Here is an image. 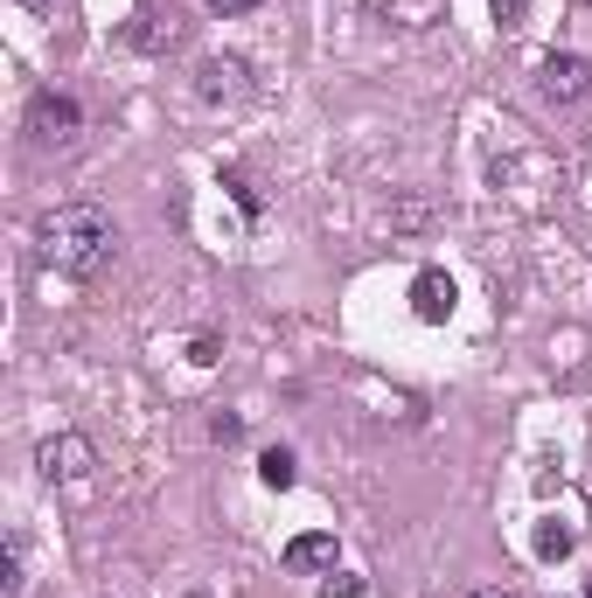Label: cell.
<instances>
[{
    "label": "cell",
    "instance_id": "1",
    "mask_svg": "<svg viewBox=\"0 0 592 598\" xmlns=\"http://www.w3.org/2000/svg\"><path fill=\"white\" fill-rule=\"evenodd\" d=\"M36 251L42 265H57L63 278H98L119 257V223L98 202H63L36 223Z\"/></svg>",
    "mask_w": 592,
    "mask_h": 598
},
{
    "label": "cell",
    "instance_id": "2",
    "mask_svg": "<svg viewBox=\"0 0 592 598\" xmlns=\"http://www.w3.org/2000/svg\"><path fill=\"white\" fill-rule=\"evenodd\" d=\"M29 133H36V146H77V133H84L77 98L70 91H36L29 98Z\"/></svg>",
    "mask_w": 592,
    "mask_h": 598
},
{
    "label": "cell",
    "instance_id": "3",
    "mask_svg": "<svg viewBox=\"0 0 592 598\" xmlns=\"http://www.w3.org/2000/svg\"><path fill=\"white\" fill-rule=\"evenodd\" d=\"M585 91H592V63L572 57V49H558V57L536 63V98H544V105H579Z\"/></svg>",
    "mask_w": 592,
    "mask_h": 598
},
{
    "label": "cell",
    "instance_id": "4",
    "mask_svg": "<svg viewBox=\"0 0 592 598\" xmlns=\"http://www.w3.org/2000/svg\"><path fill=\"white\" fill-rule=\"evenodd\" d=\"M36 466H42V480H91L98 453H91L84 432H57V438H42V446H36Z\"/></svg>",
    "mask_w": 592,
    "mask_h": 598
},
{
    "label": "cell",
    "instance_id": "5",
    "mask_svg": "<svg viewBox=\"0 0 592 598\" xmlns=\"http://www.w3.org/2000/svg\"><path fill=\"white\" fill-rule=\"evenodd\" d=\"M244 77H251V63H244V57H210V63L195 70V91L210 98V105H238V98L251 91Z\"/></svg>",
    "mask_w": 592,
    "mask_h": 598
},
{
    "label": "cell",
    "instance_id": "6",
    "mask_svg": "<svg viewBox=\"0 0 592 598\" xmlns=\"http://www.w3.org/2000/svg\"><path fill=\"white\" fill-rule=\"evenodd\" d=\"M411 314H419L425 327H440L453 314V278L446 272H419V278H411Z\"/></svg>",
    "mask_w": 592,
    "mask_h": 598
},
{
    "label": "cell",
    "instance_id": "7",
    "mask_svg": "<svg viewBox=\"0 0 592 598\" xmlns=\"http://www.w3.org/2000/svg\"><path fill=\"white\" fill-rule=\"evenodd\" d=\"M334 557H342V550H334L328 529H307V536L287 543V570H334Z\"/></svg>",
    "mask_w": 592,
    "mask_h": 598
},
{
    "label": "cell",
    "instance_id": "8",
    "mask_svg": "<svg viewBox=\"0 0 592 598\" xmlns=\"http://www.w3.org/2000/svg\"><path fill=\"white\" fill-rule=\"evenodd\" d=\"M432 223H440V202H432V195L411 189V195L391 202V230H432Z\"/></svg>",
    "mask_w": 592,
    "mask_h": 598
},
{
    "label": "cell",
    "instance_id": "9",
    "mask_svg": "<svg viewBox=\"0 0 592 598\" xmlns=\"http://www.w3.org/2000/svg\"><path fill=\"white\" fill-rule=\"evenodd\" d=\"M383 14L398 21V29H432V21L446 14V0H377Z\"/></svg>",
    "mask_w": 592,
    "mask_h": 598
},
{
    "label": "cell",
    "instance_id": "10",
    "mask_svg": "<svg viewBox=\"0 0 592 598\" xmlns=\"http://www.w3.org/2000/svg\"><path fill=\"white\" fill-rule=\"evenodd\" d=\"M259 480H265L272 494H287V487L300 480V466H293V453H287V446H272V453L259 459Z\"/></svg>",
    "mask_w": 592,
    "mask_h": 598
},
{
    "label": "cell",
    "instance_id": "11",
    "mask_svg": "<svg viewBox=\"0 0 592 598\" xmlns=\"http://www.w3.org/2000/svg\"><path fill=\"white\" fill-rule=\"evenodd\" d=\"M133 42H140V49H174V42H182V21H174V14H168V21L147 14L140 29H133Z\"/></svg>",
    "mask_w": 592,
    "mask_h": 598
},
{
    "label": "cell",
    "instance_id": "12",
    "mask_svg": "<svg viewBox=\"0 0 592 598\" xmlns=\"http://www.w3.org/2000/svg\"><path fill=\"white\" fill-rule=\"evenodd\" d=\"M536 557H572V529H564V523H544V529H536Z\"/></svg>",
    "mask_w": 592,
    "mask_h": 598
},
{
    "label": "cell",
    "instance_id": "13",
    "mask_svg": "<svg viewBox=\"0 0 592 598\" xmlns=\"http://www.w3.org/2000/svg\"><path fill=\"white\" fill-rule=\"evenodd\" d=\"M488 14H495V29H523V14H530V0H488Z\"/></svg>",
    "mask_w": 592,
    "mask_h": 598
},
{
    "label": "cell",
    "instance_id": "14",
    "mask_svg": "<svg viewBox=\"0 0 592 598\" xmlns=\"http://www.w3.org/2000/svg\"><path fill=\"white\" fill-rule=\"evenodd\" d=\"M223 189H230V202H238L244 216H259V210H265V202H259V189H251L244 174H223Z\"/></svg>",
    "mask_w": 592,
    "mask_h": 598
},
{
    "label": "cell",
    "instance_id": "15",
    "mask_svg": "<svg viewBox=\"0 0 592 598\" xmlns=\"http://www.w3.org/2000/svg\"><path fill=\"white\" fill-rule=\"evenodd\" d=\"M210 438H217V446H238V438H244V418H238V411H217V418H210Z\"/></svg>",
    "mask_w": 592,
    "mask_h": 598
},
{
    "label": "cell",
    "instance_id": "16",
    "mask_svg": "<svg viewBox=\"0 0 592 598\" xmlns=\"http://www.w3.org/2000/svg\"><path fill=\"white\" fill-rule=\"evenodd\" d=\"M21 585H29V578H21V550L8 543V557H0V591H8V598H21Z\"/></svg>",
    "mask_w": 592,
    "mask_h": 598
},
{
    "label": "cell",
    "instance_id": "17",
    "mask_svg": "<svg viewBox=\"0 0 592 598\" xmlns=\"http://www.w3.org/2000/svg\"><path fill=\"white\" fill-rule=\"evenodd\" d=\"M321 598H363V578H349V570H328V578H321Z\"/></svg>",
    "mask_w": 592,
    "mask_h": 598
},
{
    "label": "cell",
    "instance_id": "18",
    "mask_svg": "<svg viewBox=\"0 0 592 598\" xmlns=\"http://www.w3.org/2000/svg\"><path fill=\"white\" fill-rule=\"evenodd\" d=\"M202 8H210V14H251L259 0H202Z\"/></svg>",
    "mask_w": 592,
    "mask_h": 598
},
{
    "label": "cell",
    "instance_id": "19",
    "mask_svg": "<svg viewBox=\"0 0 592 598\" xmlns=\"http://www.w3.org/2000/svg\"><path fill=\"white\" fill-rule=\"evenodd\" d=\"M468 598H523L516 585H481V591H468Z\"/></svg>",
    "mask_w": 592,
    "mask_h": 598
},
{
    "label": "cell",
    "instance_id": "20",
    "mask_svg": "<svg viewBox=\"0 0 592 598\" xmlns=\"http://www.w3.org/2000/svg\"><path fill=\"white\" fill-rule=\"evenodd\" d=\"M21 8H57V0H21Z\"/></svg>",
    "mask_w": 592,
    "mask_h": 598
},
{
    "label": "cell",
    "instance_id": "21",
    "mask_svg": "<svg viewBox=\"0 0 592 598\" xmlns=\"http://www.w3.org/2000/svg\"><path fill=\"white\" fill-rule=\"evenodd\" d=\"M182 598H210V591H182Z\"/></svg>",
    "mask_w": 592,
    "mask_h": 598
},
{
    "label": "cell",
    "instance_id": "22",
    "mask_svg": "<svg viewBox=\"0 0 592 598\" xmlns=\"http://www.w3.org/2000/svg\"><path fill=\"white\" fill-rule=\"evenodd\" d=\"M585 598H592V585H585Z\"/></svg>",
    "mask_w": 592,
    "mask_h": 598
},
{
    "label": "cell",
    "instance_id": "23",
    "mask_svg": "<svg viewBox=\"0 0 592 598\" xmlns=\"http://www.w3.org/2000/svg\"><path fill=\"white\" fill-rule=\"evenodd\" d=\"M585 8H592V0H585Z\"/></svg>",
    "mask_w": 592,
    "mask_h": 598
}]
</instances>
